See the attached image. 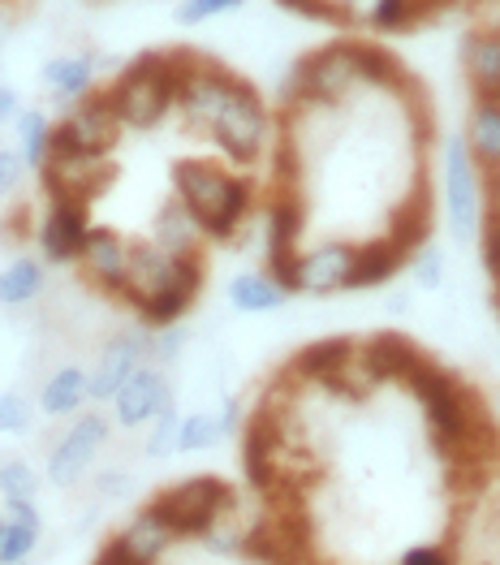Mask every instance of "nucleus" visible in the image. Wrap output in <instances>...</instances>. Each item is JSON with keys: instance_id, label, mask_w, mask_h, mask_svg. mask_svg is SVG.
Instances as JSON below:
<instances>
[{"instance_id": "nucleus-53", "label": "nucleus", "mask_w": 500, "mask_h": 565, "mask_svg": "<svg viewBox=\"0 0 500 565\" xmlns=\"http://www.w3.org/2000/svg\"><path fill=\"white\" fill-rule=\"evenodd\" d=\"M22 565H26V562H22Z\"/></svg>"}, {"instance_id": "nucleus-1", "label": "nucleus", "mask_w": 500, "mask_h": 565, "mask_svg": "<svg viewBox=\"0 0 500 565\" xmlns=\"http://www.w3.org/2000/svg\"><path fill=\"white\" fill-rule=\"evenodd\" d=\"M409 393L418 397L423 415H427V431H432V445L440 449V458L449 462H475L492 449L497 440V427L488 424L483 406L475 402V393L445 372L440 363H432L427 354L418 359V367L406 376Z\"/></svg>"}, {"instance_id": "nucleus-32", "label": "nucleus", "mask_w": 500, "mask_h": 565, "mask_svg": "<svg viewBox=\"0 0 500 565\" xmlns=\"http://www.w3.org/2000/svg\"><path fill=\"white\" fill-rule=\"evenodd\" d=\"M52 121H47L40 108H26L22 117H18V142H22V164L31 169V173H40L47 164V151H52Z\"/></svg>"}, {"instance_id": "nucleus-4", "label": "nucleus", "mask_w": 500, "mask_h": 565, "mask_svg": "<svg viewBox=\"0 0 500 565\" xmlns=\"http://www.w3.org/2000/svg\"><path fill=\"white\" fill-rule=\"evenodd\" d=\"M359 61L354 47H319L311 56H302L289 74L280 99L285 104H337L341 95H350V87H359Z\"/></svg>"}, {"instance_id": "nucleus-5", "label": "nucleus", "mask_w": 500, "mask_h": 565, "mask_svg": "<svg viewBox=\"0 0 500 565\" xmlns=\"http://www.w3.org/2000/svg\"><path fill=\"white\" fill-rule=\"evenodd\" d=\"M445 212H449V234L457 242H475L483 230V173L470 156L461 135L445 142Z\"/></svg>"}, {"instance_id": "nucleus-35", "label": "nucleus", "mask_w": 500, "mask_h": 565, "mask_svg": "<svg viewBox=\"0 0 500 565\" xmlns=\"http://www.w3.org/2000/svg\"><path fill=\"white\" fill-rule=\"evenodd\" d=\"M44 522H22V519H0V565H22L35 548H40Z\"/></svg>"}, {"instance_id": "nucleus-50", "label": "nucleus", "mask_w": 500, "mask_h": 565, "mask_svg": "<svg viewBox=\"0 0 500 565\" xmlns=\"http://www.w3.org/2000/svg\"><path fill=\"white\" fill-rule=\"evenodd\" d=\"M130 483H126V475H104L99 479V492H126Z\"/></svg>"}, {"instance_id": "nucleus-46", "label": "nucleus", "mask_w": 500, "mask_h": 565, "mask_svg": "<svg viewBox=\"0 0 500 565\" xmlns=\"http://www.w3.org/2000/svg\"><path fill=\"white\" fill-rule=\"evenodd\" d=\"M22 173H26L22 156H13V151H4V147H0V199H4L9 190H18V182H22Z\"/></svg>"}, {"instance_id": "nucleus-27", "label": "nucleus", "mask_w": 500, "mask_h": 565, "mask_svg": "<svg viewBox=\"0 0 500 565\" xmlns=\"http://www.w3.org/2000/svg\"><path fill=\"white\" fill-rule=\"evenodd\" d=\"M203 225L194 221V212L185 207L182 199H169L160 212H156V246L164 255H199V242H203Z\"/></svg>"}, {"instance_id": "nucleus-37", "label": "nucleus", "mask_w": 500, "mask_h": 565, "mask_svg": "<svg viewBox=\"0 0 500 565\" xmlns=\"http://www.w3.org/2000/svg\"><path fill=\"white\" fill-rule=\"evenodd\" d=\"M182 419L185 415H178V402H173V406L151 424L147 440H142V454L156 458V462H160V458H173V454H178V440H182Z\"/></svg>"}, {"instance_id": "nucleus-43", "label": "nucleus", "mask_w": 500, "mask_h": 565, "mask_svg": "<svg viewBox=\"0 0 500 565\" xmlns=\"http://www.w3.org/2000/svg\"><path fill=\"white\" fill-rule=\"evenodd\" d=\"M242 4H246V0H185L182 9H178V22L199 26V22H208V18H221V13L242 9Z\"/></svg>"}, {"instance_id": "nucleus-44", "label": "nucleus", "mask_w": 500, "mask_h": 565, "mask_svg": "<svg viewBox=\"0 0 500 565\" xmlns=\"http://www.w3.org/2000/svg\"><path fill=\"white\" fill-rule=\"evenodd\" d=\"M182 345H185V329H151V363L156 367L173 363L182 354Z\"/></svg>"}, {"instance_id": "nucleus-24", "label": "nucleus", "mask_w": 500, "mask_h": 565, "mask_svg": "<svg viewBox=\"0 0 500 565\" xmlns=\"http://www.w3.org/2000/svg\"><path fill=\"white\" fill-rule=\"evenodd\" d=\"M92 402V372H83L78 363H65L44 380L40 388V411L47 419H65V415H78L83 406Z\"/></svg>"}, {"instance_id": "nucleus-2", "label": "nucleus", "mask_w": 500, "mask_h": 565, "mask_svg": "<svg viewBox=\"0 0 500 565\" xmlns=\"http://www.w3.org/2000/svg\"><path fill=\"white\" fill-rule=\"evenodd\" d=\"M182 61L185 47L173 52H142L135 56L117 87H113V104L126 121V130H156L169 108H178V95H182Z\"/></svg>"}, {"instance_id": "nucleus-12", "label": "nucleus", "mask_w": 500, "mask_h": 565, "mask_svg": "<svg viewBox=\"0 0 500 565\" xmlns=\"http://www.w3.org/2000/svg\"><path fill=\"white\" fill-rule=\"evenodd\" d=\"M92 237V216H87V203L78 199H52L35 230V242H40V255L47 264H74L83 255Z\"/></svg>"}, {"instance_id": "nucleus-22", "label": "nucleus", "mask_w": 500, "mask_h": 565, "mask_svg": "<svg viewBox=\"0 0 500 565\" xmlns=\"http://www.w3.org/2000/svg\"><path fill=\"white\" fill-rule=\"evenodd\" d=\"M95 56L87 52H65V56H52L44 65V83L52 99L56 104H65V108H74L78 99H87L95 92Z\"/></svg>"}, {"instance_id": "nucleus-29", "label": "nucleus", "mask_w": 500, "mask_h": 565, "mask_svg": "<svg viewBox=\"0 0 500 565\" xmlns=\"http://www.w3.org/2000/svg\"><path fill=\"white\" fill-rule=\"evenodd\" d=\"M294 294L280 289V285L268 277V273H237L228 281V307L242 311V316H268V311H280Z\"/></svg>"}, {"instance_id": "nucleus-15", "label": "nucleus", "mask_w": 500, "mask_h": 565, "mask_svg": "<svg viewBox=\"0 0 500 565\" xmlns=\"http://www.w3.org/2000/svg\"><path fill=\"white\" fill-rule=\"evenodd\" d=\"M203 277H208V268H203L199 255H178V277H173V285L160 289L156 298H147V302L138 307L142 324H151V329H173L185 311L194 307V298H199V289H203Z\"/></svg>"}, {"instance_id": "nucleus-33", "label": "nucleus", "mask_w": 500, "mask_h": 565, "mask_svg": "<svg viewBox=\"0 0 500 565\" xmlns=\"http://www.w3.org/2000/svg\"><path fill=\"white\" fill-rule=\"evenodd\" d=\"M354 61H359V78H363L366 87H389V92H402L406 87V70L397 65L393 52L359 44L354 47Z\"/></svg>"}, {"instance_id": "nucleus-48", "label": "nucleus", "mask_w": 500, "mask_h": 565, "mask_svg": "<svg viewBox=\"0 0 500 565\" xmlns=\"http://www.w3.org/2000/svg\"><path fill=\"white\" fill-rule=\"evenodd\" d=\"M22 113H26V108H22V99H18V92L0 83V121H18Z\"/></svg>"}, {"instance_id": "nucleus-14", "label": "nucleus", "mask_w": 500, "mask_h": 565, "mask_svg": "<svg viewBox=\"0 0 500 565\" xmlns=\"http://www.w3.org/2000/svg\"><path fill=\"white\" fill-rule=\"evenodd\" d=\"M354 255L359 246L350 242H323L316 250L298 255V294H341L350 289V273H354Z\"/></svg>"}, {"instance_id": "nucleus-34", "label": "nucleus", "mask_w": 500, "mask_h": 565, "mask_svg": "<svg viewBox=\"0 0 500 565\" xmlns=\"http://www.w3.org/2000/svg\"><path fill=\"white\" fill-rule=\"evenodd\" d=\"M40 497V471L22 458H9L0 462V501L4 510H18V505H35Z\"/></svg>"}, {"instance_id": "nucleus-7", "label": "nucleus", "mask_w": 500, "mask_h": 565, "mask_svg": "<svg viewBox=\"0 0 500 565\" xmlns=\"http://www.w3.org/2000/svg\"><path fill=\"white\" fill-rule=\"evenodd\" d=\"M212 139L225 151L233 164H255L264 156V142H268V108L264 99L251 92L242 78L233 83L221 117L212 121Z\"/></svg>"}, {"instance_id": "nucleus-47", "label": "nucleus", "mask_w": 500, "mask_h": 565, "mask_svg": "<svg viewBox=\"0 0 500 565\" xmlns=\"http://www.w3.org/2000/svg\"><path fill=\"white\" fill-rule=\"evenodd\" d=\"M92 565H138V562L130 557V553H126V544H121V540L113 535V540H108V544H104V548L95 553Z\"/></svg>"}, {"instance_id": "nucleus-23", "label": "nucleus", "mask_w": 500, "mask_h": 565, "mask_svg": "<svg viewBox=\"0 0 500 565\" xmlns=\"http://www.w3.org/2000/svg\"><path fill=\"white\" fill-rule=\"evenodd\" d=\"M461 139H466V147H470L479 173L500 178V99H475Z\"/></svg>"}, {"instance_id": "nucleus-26", "label": "nucleus", "mask_w": 500, "mask_h": 565, "mask_svg": "<svg viewBox=\"0 0 500 565\" xmlns=\"http://www.w3.org/2000/svg\"><path fill=\"white\" fill-rule=\"evenodd\" d=\"M117 540L126 544V553H130L138 565H156L169 548H173V544H178L173 526L160 519L151 505H147V510H138L135 519L117 531Z\"/></svg>"}, {"instance_id": "nucleus-17", "label": "nucleus", "mask_w": 500, "mask_h": 565, "mask_svg": "<svg viewBox=\"0 0 500 565\" xmlns=\"http://www.w3.org/2000/svg\"><path fill=\"white\" fill-rule=\"evenodd\" d=\"M83 273L95 289L104 294H126V273H130V242L117 230H92L83 255H78Z\"/></svg>"}, {"instance_id": "nucleus-9", "label": "nucleus", "mask_w": 500, "mask_h": 565, "mask_svg": "<svg viewBox=\"0 0 500 565\" xmlns=\"http://www.w3.org/2000/svg\"><path fill=\"white\" fill-rule=\"evenodd\" d=\"M104 445H108V419L104 415H74V424L47 449V483H56V488L83 483V475L92 471Z\"/></svg>"}, {"instance_id": "nucleus-39", "label": "nucleus", "mask_w": 500, "mask_h": 565, "mask_svg": "<svg viewBox=\"0 0 500 565\" xmlns=\"http://www.w3.org/2000/svg\"><path fill=\"white\" fill-rule=\"evenodd\" d=\"M35 424V406L22 393H0V436H26Z\"/></svg>"}, {"instance_id": "nucleus-18", "label": "nucleus", "mask_w": 500, "mask_h": 565, "mask_svg": "<svg viewBox=\"0 0 500 565\" xmlns=\"http://www.w3.org/2000/svg\"><path fill=\"white\" fill-rule=\"evenodd\" d=\"M423 350L406 332H375L359 345V367L366 380H406L418 367Z\"/></svg>"}, {"instance_id": "nucleus-40", "label": "nucleus", "mask_w": 500, "mask_h": 565, "mask_svg": "<svg viewBox=\"0 0 500 565\" xmlns=\"http://www.w3.org/2000/svg\"><path fill=\"white\" fill-rule=\"evenodd\" d=\"M479 259H483V273L492 277V285H500V199L488 207V216H483V230H479Z\"/></svg>"}, {"instance_id": "nucleus-21", "label": "nucleus", "mask_w": 500, "mask_h": 565, "mask_svg": "<svg viewBox=\"0 0 500 565\" xmlns=\"http://www.w3.org/2000/svg\"><path fill=\"white\" fill-rule=\"evenodd\" d=\"M461 65L475 99H500V31H475L461 40Z\"/></svg>"}, {"instance_id": "nucleus-6", "label": "nucleus", "mask_w": 500, "mask_h": 565, "mask_svg": "<svg viewBox=\"0 0 500 565\" xmlns=\"http://www.w3.org/2000/svg\"><path fill=\"white\" fill-rule=\"evenodd\" d=\"M47 186V199H78V203H92L99 190L113 182V164L108 156H92V151H78L70 135L56 126L52 130V151H47V164L40 169Z\"/></svg>"}, {"instance_id": "nucleus-42", "label": "nucleus", "mask_w": 500, "mask_h": 565, "mask_svg": "<svg viewBox=\"0 0 500 565\" xmlns=\"http://www.w3.org/2000/svg\"><path fill=\"white\" fill-rule=\"evenodd\" d=\"M276 4H285V9H294L302 18H316V22H354V13L345 4H337V0H276Z\"/></svg>"}, {"instance_id": "nucleus-49", "label": "nucleus", "mask_w": 500, "mask_h": 565, "mask_svg": "<svg viewBox=\"0 0 500 565\" xmlns=\"http://www.w3.org/2000/svg\"><path fill=\"white\" fill-rule=\"evenodd\" d=\"M449 4H457V0H414V22H423L432 13H445Z\"/></svg>"}, {"instance_id": "nucleus-16", "label": "nucleus", "mask_w": 500, "mask_h": 565, "mask_svg": "<svg viewBox=\"0 0 500 565\" xmlns=\"http://www.w3.org/2000/svg\"><path fill=\"white\" fill-rule=\"evenodd\" d=\"M276 454H280V424L273 419V411H255L246 427H242V471H246V483L268 492L276 483Z\"/></svg>"}, {"instance_id": "nucleus-11", "label": "nucleus", "mask_w": 500, "mask_h": 565, "mask_svg": "<svg viewBox=\"0 0 500 565\" xmlns=\"http://www.w3.org/2000/svg\"><path fill=\"white\" fill-rule=\"evenodd\" d=\"M61 130L70 135V142H74L78 151L108 156V151L117 147V139H121L126 121H121V113H117V104H113V92H92L87 99H78V104L65 113Z\"/></svg>"}, {"instance_id": "nucleus-51", "label": "nucleus", "mask_w": 500, "mask_h": 565, "mask_svg": "<svg viewBox=\"0 0 500 565\" xmlns=\"http://www.w3.org/2000/svg\"><path fill=\"white\" fill-rule=\"evenodd\" d=\"M375 4H380V0H345V9H350V13H371V9H375Z\"/></svg>"}, {"instance_id": "nucleus-8", "label": "nucleus", "mask_w": 500, "mask_h": 565, "mask_svg": "<svg viewBox=\"0 0 500 565\" xmlns=\"http://www.w3.org/2000/svg\"><path fill=\"white\" fill-rule=\"evenodd\" d=\"M233 182H237V178L225 173L221 164H212V160H178V164H173L178 199L194 212V221L203 225V234L208 237H216L221 221H225Z\"/></svg>"}, {"instance_id": "nucleus-45", "label": "nucleus", "mask_w": 500, "mask_h": 565, "mask_svg": "<svg viewBox=\"0 0 500 565\" xmlns=\"http://www.w3.org/2000/svg\"><path fill=\"white\" fill-rule=\"evenodd\" d=\"M397 565H457V562L445 544H414V548L402 553V562Z\"/></svg>"}, {"instance_id": "nucleus-38", "label": "nucleus", "mask_w": 500, "mask_h": 565, "mask_svg": "<svg viewBox=\"0 0 500 565\" xmlns=\"http://www.w3.org/2000/svg\"><path fill=\"white\" fill-rule=\"evenodd\" d=\"M409 273H414V285H418V289L436 294V289L445 285V250H440L436 242L418 246V250L409 255Z\"/></svg>"}, {"instance_id": "nucleus-31", "label": "nucleus", "mask_w": 500, "mask_h": 565, "mask_svg": "<svg viewBox=\"0 0 500 565\" xmlns=\"http://www.w3.org/2000/svg\"><path fill=\"white\" fill-rule=\"evenodd\" d=\"M44 294V264L31 255H18L0 268V307H26Z\"/></svg>"}, {"instance_id": "nucleus-10", "label": "nucleus", "mask_w": 500, "mask_h": 565, "mask_svg": "<svg viewBox=\"0 0 500 565\" xmlns=\"http://www.w3.org/2000/svg\"><path fill=\"white\" fill-rule=\"evenodd\" d=\"M151 363V329H121L108 337L92 372V402H113Z\"/></svg>"}, {"instance_id": "nucleus-25", "label": "nucleus", "mask_w": 500, "mask_h": 565, "mask_svg": "<svg viewBox=\"0 0 500 565\" xmlns=\"http://www.w3.org/2000/svg\"><path fill=\"white\" fill-rule=\"evenodd\" d=\"M302 225H307V207L294 190H280L268 212H264V237H268V259H280V255H298V237H302Z\"/></svg>"}, {"instance_id": "nucleus-20", "label": "nucleus", "mask_w": 500, "mask_h": 565, "mask_svg": "<svg viewBox=\"0 0 500 565\" xmlns=\"http://www.w3.org/2000/svg\"><path fill=\"white\" fill-rule=\"evenodd\" d=\"M354 363H359L354 337H323V341H311L307 350L294 354V372L302 380H319V384H337L341 376H350Z\"/></svg>"}, {"instance_id": "nucleus-30", "label": "nucleus", "mask_w": 500, "mask_h": 565, "mask_svg": "<svg viewBox=\"0 0 500 565\" xmlns=\"http://www.w3.org/2000/svg\"><path fill=\"white\" fill-rule=\"evenodd\" d=\"M389 237H393V246H397L406 259L418 250V246H427V242H432V199H427L423 190H414L406 203L393 212V221H389Z\"/></svg>"}, {"instance_id": "nucleus-3", "label": "nucleus", "mask_w": 500, "mask_h": 565, "mask_svg": "<svg viewBox=\"0 0 500 565\" xmlns=\"http://www.w3.org/2000/svg\"><path fill=\"white\" fill-rule=\"evenodd\" d=\"M233 505H237V492L221 475H190L151 501V510L173 526L178 540H203L233 514Z\"/></svg>"}, {"instance_id": "nucleus-28", "label": "nucleus", "mask_w": 500, "mask_h": 565, "mask_svg": "<svg viewBox=\"0 0 500 565\" xmlns=\"http://www.w3.org/2000/svg\"><path fill=\"white\" fill-rule=\"evenodd\" d=\"M402 268H409V259L393 246V237L363 242V246H359V255H354L350 289H375V285H389Z\"/></svg>"}, {"instance_id": "nucleus-36", "label": "nucleus", "mask_w": 500, "mask_h": 565, "mask_svg": "<svg viewBox=\"0 0 500 565\" xmlns=\"http://www.w3.org/2000/svg\"><path fill=\"white\" fill-rule=\"evenodd\" d=\"M225 424L216 411H194L182 419V440H178V454H208L212 445H221Z\"/></svg>"}, {"instance_id": "nucleus-19", "label": "nucleus", "mask_w": 500, "mask_h": 565, "mask_svg": "<svg viewBox=\"0 0 500 565\" xmlns=\"http://www.w3.org/2000/svg\"><path fill=\"white\" fill-rule=\"evenodd\" d=\"M178 277V255H164L156 242H135L130 246V273H126V298L130 307H142L147 298H156L160 289H169Z\"/></svg>"}, {"instance_id": "nucleus-52", "label": "nucleus", "mask_w": 500, "mask_h": 565, "mask_svg": "<svg viewBox=\"0 0 500 565\" xmlns=\"http://www.w3.org/2000/svg\"><path fill=\"white\" fill-rule=\"evenodd\" d=\"M492 307H497V316H500V285H497V298H492Z\"/></svg>"}, {"instance_id": "nucleus-13", "label": "nucleus", "mask_w": 500, "mask_h": 565, "mask_svg": "<svg viewBox=\"0 0 500 565\" xmlns=\"http://www.w3.org/2000/svg\"><path fill=\"white\" fill-rule=\"evenodd\" d=\"M169 406H173V384H169V376H164V367H156V363H147V367H142V372L113 397V415H117V424L121 427L156 424Z\"/></svg>"}, {"instance_id": "nucleus-41", "label": "nucleus", "mask_w": 500, "mask_h": 565, "mask_svg": "<svg viewBox=\"0 0 500 565\" xmlns=\"http://www.w3.org/2000/svg\"><path fill=\"white\" fill-rule=\"evenodd\" d=\"M366 22L375 26V31H409V26H418L414 22V0H380L371 13H366Z\"/></svg>"}]
</instances>
